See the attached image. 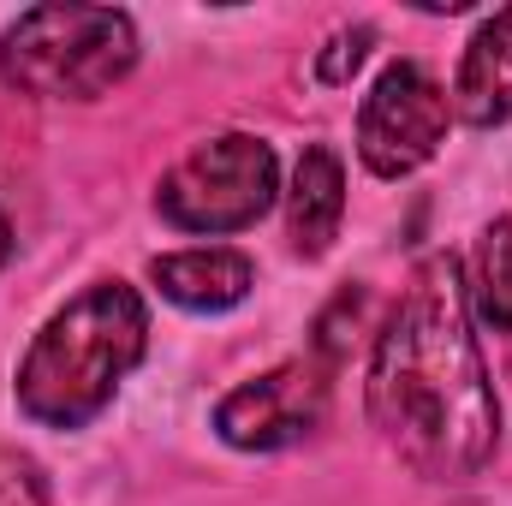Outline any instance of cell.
Listing matches in <instances>:
<instances>
[{"label": "cell", "instance_id": "6da1fadb", "mask_svg": "<svg viewBox=\"0 0 512 506\" xmlns=\"http://www.w3.org/2000/svg\"><path fill=\"white\" fill-rule=\"evenodd\" d=\"M370 417L417 477L465 483L489 465L501 405L453 256H423L382 322L370 358Z\"/></svg>", "mask_w": 512, "mask_h": 506}, {"label": "cell", "instance_id": "7a4b0ae2", "mask_svg": "<svg viewBox=\"0 0 512 506\" xmlns=\"http://www.w3.org/2000/svg\"><path fill=\"white\" fill-rule=\"evenodd\" d=\"M143 346H149L143 298L120 280H102L78 292L60 316H48V328L30 340L18 364V405L36 423L78 429L114 399V387L131 376Z\"/></svg>", "mask_w": 512, "mask_h": 506}, {"label": "cell", "instance_id": "3957f363", "mask_svg": "<svg viewBox=\"0 0 512 506\" xmlns=\"http://www.w3.org/2000/svg\"><path fill=\"white\" fill-rule=\"evenodd\" d=\"M137 66V24L114 6H36L0 36V78L36 102H96Z\"/></svg>", "mask_w": 512, "mask_h": 506}, {"label": "cell", "instance_id": "277c9868", "mask_svg": "<svg viewBox=\"0 0 512 506\" xmlns=\"http://www.w3.org/2000/svg\"><path fill=\"white\" fill-rule=\"evenodd\" d=\"M280 197V161L274 149L251 131H221L209 143H197L155 191L161 221H173L179 233H239L256 227Z\"/></svg>", "mask_w": 512, "mask_h": 506}, {"label": "cell", "instance_id": "5b68a950", "mask_svg": "<svg viewBox=\"0 0 512 506\" xmlns=\"http://www.w3.org/2000/svg\"><path fill=\"white\" fill-rule=\"evenodd\" d=\"M447 137V90L417 66L399 60L376 78L358 114V155L376 179H405L417 173Z\"/></svg>", "mask_w": 512, "mask_h": 506}, {"label": "cell", "instance_id": "8992f818", "mask_svg": "<svg viewBox=\"0 0 512 506\" xmlns=\"http://www.w3.org/2000/svg\"><path fill=\"white\" fill-rule=\"evenodd\" d=\"M322 417H328V376L316 364L292 358L268 376L233 387L215 411V429H221V441H233L245 453H280V447H298L304 435H316Z\"/></svg>", "mask_w": 512, "mask_h": 506}, {"label": "cell", "instance_id": "52a82bcc", "mask_svg": "<svg viewBox=\"0 0 512 506\" xmlns=\"http://www.w3.org/2000/svg\"><path fill=\"white\" fill-rule=\"evenodd\" d=\"M453 114L465 126H507L512 120V6L483 18V30L465 42L459 78H453Z\"/></svg>", "mask_w": 512, "mask_h": 506}, {"label": "cell", "instance_id": "ba28073f", "mask_svg": "<svg viewBox=\"0 0 512 506\" xmlns=\"http://www.w3.org/2000/svg\"><path fill=\"white\" fill-rule=\"evenodd\" d=\"M340 215H346V167L328 143H310L298 155V173H292V191H286V233H292V251L298 256H322L340 233Z\"/></svg>", "mask_w": 512, "mask_h": 506}, {"label": "cell", "instance_id": "9c48e42d", "mask_svg": "<svg viewBox=\"0 0 512 506\" xmlns=\"http://www.w3.org/2000/svg\"><path fill=\"white\" fill-rule=\"evenodd\" d=\"M149 280L161 286V298H173L179 310H233L245 304L251 292V262L227 245H209V251H173V256H155Z\"/></svg>", "mask_w": 512, "mask_h": 506}, {"label": "cell", "instance_id": "30bf717a", "mask_svg": "<svg viewBox=\"0 0 512 506\" xmlns=\"http://www.w3.org/2000/svg\"><path fill=\"white\" fill-rule=\"evenodd\" d=\"M465 298H471V310L495 334L512 340V221L483 227V239H477V280L465 286Z\"/></svg>", "mask_w": 512, "mask_h": 506}, {"label": "cell", "instance_id": "8fae6325", "mask_svg": "<svg viewBox=\"0 0 512 506\" xmlns=\"http://www.w3.org/2000/svg\"><path fill=\"white\" fill-rule=\"evenodd\" d=\"M0 506H48V477L30 453L0 447Z\"/></svg>", "mask_w": 512, "mask_h": 506}, {"label": "cell", "instance_id": "7c38bea8", "mask_svg": "<svg viewBox=\"0 0 512 506\" xmlns=\"http://www.w3.org/2000/svg\"><path fill=\"white\" fill-rule=\"evenodd\" d=\"M364 54H370V30H346V36H334L328 54H322V78H328V84H346V78L364 66Z\"/></svg>", "mask_w": 512, "mask_h": 506}, {"label": "cell", "instance_id": "4fadbf2b", "mask_svg": "<svg viewBox=\"0 0 512 506\" xmlns=\"http://www.w3.org/2000/svg\"><path fill=\"white\" fill-rule=\"evenodd\" d=\"M12 256V227H6V215H0V262Z\"/></svg>", "mask_w": 512, "mask_h": 506}]
</instances>
